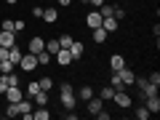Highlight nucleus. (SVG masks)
Segmentation results:
<instances>
[{
    "mask_svg": "<svg viewBox=\"0 0 160 120\" xmlns=\"http://www.w3.org/2000/svg\"><path fill=\"white\" fill-rule=\"evenodd\" d=\"M19 69H22V72H35V69H38V56H35V53H22V59H19V64H16Z\"/></svg>",
    "mask_w": 160,
    "mask_h": 120,
    "instance_id": "obj_1",
    "label": "nucleus"
},
{
    "mask_svg": "<svg viewBox=\"0 0 160 120\" xmlns=\"http://www.w3.org/2000/svg\"><path fill=\"white\" fill-rule=\"evenodd\" d=\"M59 99H62V104L67 109H75V104H78V96H75V91H72L69 83H64V86H62V96H59Z\"/></svg>",
    "mask_w": 160,
    "mask_h": 120,
    "instance_id": "obj_2",
    "label": "nucleus"
},
{
    "mask_svg": "<svg viewBox=\"0 0 160 120\" xmlns=\"http://www.w3.org/2000/svg\"><path fill=\"white\" fill-rule=\"evenodd\" d=\"M112 102L118 104V107H123V109H128L133 104V99H131V93H126V88H120V91H115V96H112Z\"/></svg>",
    "mask_w": 160,
    "mask_h": 120,
    "instance_id": "obj_3",
    "label": "nucleus"
},
{
    "mask_svg": "<svg viewBox=\"0 0 160 120\" xmlns=\"http://www.w3.org/2000/svg\"><path fill=\"white\" fill-rule=\"evenodd\" d=\"M53 59H56V64H59V67H69V64L75 62V59H72V53H69V48H59V51L53 53Z\"/></svg>",
    "mask_w": 160,
    "mask_h": 120,
    "instance_id": "obj_4",
    "label": "nucleus"
},
{
    "mask_svg": "<svg viewBox=\"0 0 160 120\" xmlns=\"http://www.w3.org/2000/svg\"><path fill=\"white\" fill-rule=\"evenodd\" d=\"M133 83L142 88V96H155V93H158V86H152V83H149V80H144V78H136Z\"/></svg>",
    "mask_w": 160,
    "mask_h": 120,
    "instance_id": "obj_5",
    "label": "nucleus"
},
{
    "mask_svg": "<svg viewBox=\"0 0 160 120\" xmlns=\"http://www.w3.org/2000/svg\"><path fill=\"white\" fill-rule=\"evenodd\" d=\"M40 19H43L46 24H56L59 22V8L48 3V8H43V16H40Z\"/></svg>",
    "mask_w": 160,
    "mask_h": 120,
    "instance_id": "obj_6",
    "label": "nucleus"
},
{
    "mask_svg": "<svg viewBox=\"0 0 160 120\" xmlns=\"http://www.w3.org/2000/svg\"><path fill=\"white\" fill-rule=\"evenodd\" d=\"M16 107H19V115H22L24 120H32V109H35V104L29 102V99H22V102H16Z\"/></svg>",
    "mask_w": 160,
    "mask_h": 120,
    "instance_id": "obj_7",
    "label": "nucleus"
},
{
    "mask_svg": "<svg viewBox=\"0 0 160 120\" xmlns=\"http://www.w3.org/2000/svg\"><path fill=\"white\" fill-rule=\"evenodd\" d=\"M43 48H46V40L40 38V35H35V38H29V43H27V51H29V53H35V56H38V53L43 51Z\"/></svg>",
    "mask_w": 160,
    "mask_h": 120,
    "instance_id": "obj_8",
    "label": "nucleus"
},
{
    "mask_svg": "<svg viewBox=\"0 0 160 120\" xmlns=\"http://www.w3.org/2000/svg\"><path fill=\"white\" fill-rule=\"evenodd\" d=\"M86 24H88V29L102 27V13H99L96 8H91V11H88V16H86Z\"/></svg>",
    "mask_w": 160,
    "mask_h": 120,
    "instance_id": "obj_9",
    "label": "nucleus"
},
{
    "mask_svg": "<svg viewBox=\"0 0 160 120\" xmlns=\"http://www.w3.org/2000/svg\"><path fill=\"white\" fill-rule=\"evenodd\" d=\"M13 43H16V32H11V29H0V46L11 48Z\"/></svg>",
    "mask_w": 160,
    "mask_h": 120,
    "instance_id": "obj_10",
    "label": "nucleus"
},
{
    "mask_svg": "<svg viewBox=\"0 0 160 120\" xmlns=\"http://www.w3.org/2000/svg\"><path fill=\"white\" fill-rule=\"evenodd\" d=\"M3 96H6L8 102H22V99H24V91H22L19 86H8V91L3 93Z\"/></svg>",
    "mask_w": 160,
    "mask_h": 120,
    "instance_id": "obj_11",
    "label": "nucleus"
},
{
    "mask_svg": "<svg viewBox=\"0 0 160 120\" xmlns=\"http://www.w3.org/2000/svg\"><path fill=\"white\" fill-rule=\"evenodd\" d=\"M69 53H72V59L78 62V59H83V53H86V46H83L80 40H72V46H69Z\"/></svg>",
    "mask_w": 160,
    "mask_h": 120,
    "instance_id": "obj_12",
    "label": "nucleus"
},
{
    "mask_svg": "<svg viewBox=\"0 0 160 120\" xmlns=\"http://www.w3.org/2000/svg\"><path fill=\"white\" fill-rule=\"evenodd\" d=\"M123 67H126V59L120 56V53H112V56H109V69L118 72V69H123Z\"/></svg>",
    "mask_w": 160,
    "mask_h": 120,
    "instance_id": "obj_13",
    "label": "nucleus"
},
{
    "mask_svg": "<svg viewBox=\"0 0 160 120\" xmlns=\"http://www.w3.org/2000/svg\"><path fill=\"white\" fill-rule=\"evenodd\" d=\"M144 99H147V104H144V107H147L149 109V115H158L160 112V99H158V93H155V96H144Z\"/></svg>",
    "mask_w": 160,
    "mask_h": 120,
    "instance_id": "obj_14",
    "label": "nucleus"
},
{
    "mask_svg": "<svg viewBox=\"0 0 160 120\" xmlns=\"http://www.w3.org/2000/svg\"><path fill=\"white\" fill-rule=\"evenodd\" d=\"M86 104H88V112H91V115H96L99 109L104 107V99H99V96H91V99H88Z\"/></svg>",
    "mask_w": 160,
    "mask_h": 120,
    "instance_id": "obj_15",
    "label": "nucleus"
},
{
    "mask_svg": "<svg viewBox=\"0 0 160 120\" xmlns=\"http://www.w3.org/2000/svg\"><path fill=\"white\" fill-rule=\"evenodd\" d=\"M118 75H120V80H123V86H133V80H136V75L131 72V69H118Z\"/></svg>",
    "mask_w": 160,
    "mask_h": 120,
    "instance_id": "obj_16",
    "label": "nucleus"
},
{
    "mask_svg": "<svg viewBox=\"0 0 160 120\" xmlns=\"http://www.w3.org/2000/svg\"><path fill=\"white\" fill-rule=\"evenodd\" d=\"M91 35H93V43H99V46H102V43H104V40H107V29H104V27H96V29H91Z\"/></svg>",
    "mask_w": 160,
    "mask_h": 120,
    "instance_id": "obj_17",
    "label": "nucleus"
},
{
    "mask_svg": "<svg viewBox=\"0 0 160 120\" xmlns=\"http://www.w3.org/2000/svg\"><path fill=\"white\" fill-rule=\"evenodd\" d=\"M19 59H22V48L13 43V46L8 48V62H11V64H19Z\"/></svg>",
    "mask_w": 160,
    "mask_h": 120,
    "instance_id": "obj_18",
    "label": "nucleus"
},
{
    "mask_svg": "<svg viewBox=\"0 0 160 120\" xmlns=\"http://www.w3.org/2000/svg\"><path fill=\"white\" fill-rule=\"evenodd\" d=\"M32 104H35V107H46V104H48V91H38L32 96Z\"/></svg>",
    "mask_w": 160,
    "mask_h": 120,
    "instance_id": "obj_19",
    "label": "nucleus"
},
{
    "mask_svg": "<svg viewBox=\"0 0 160 120\" xmlns=\"http://www.w3.org/2000/svg\"><path fill=\"white\" fill-rule=\"evenodd\" d=\"M75 96H78V99H83V102H88L91 96H96V91H93L91 86H83V88H80L78 93H75Z\"/></svg>",
    "mask_w": 160,
    "mask_h": 120,
    "instance_id": "obj_20",
    "label": "nucleus"
},
{
    "mask_svg": "<svg viewBox=\"0 0 160 120\" xmlns=\"http://www.w3.org/2000/svg\"><path fill=\"white\" fill-rule=\"evenodd\" d=\"M102 27L107 29V32H115V29H118V19H115V16H104L102 19Z\"/></svg>",
    "mask_w": 160,
    "mask_h": 120,
    "instance_id": "obj_21",
    "label": "nucleus"
},
{
    "mask_svg": "<svg viewBox=\"0 0 160 120\" xmlns=\"http://www.w3.org/2000/svg\"><path fill=\"white\" fill-rule=\"evenodd\" d=\"M32 118H35V120H48V118H51V112H48V104H46V107L32 109Z\"/></svg>",
    "mask_w": 160,
    "mask_h": 120,
    "instance_id": "obj_22",
    "label": "nucleus"
},
{
    "mask_svg": "<svg viewBox=\"0 0 160 120\" xmlns=\"http://www.w3.org/2000/svg\"><path fill=\"white\" fill-rule=\"evenodd\" d=\"M51 59H53V56L46 51V48H43V51L38 53V67H46V64H51Z\"/></svg>",
    "mask_w": 160,
    "mask_h": 120,
    "instance_id": "obj_23",
    "label": "nucleus"
},
{
    "mask_svg": "<svg viewBox=\"0 0 160 120\" xmlns=\"http://www.w3.org/2000/svg\"><path fill=\"white\" fill-rule=\"evenodd\" d=\"M16 69V64H11L8 59H0V75H8V72H13Z\"/></svg>",
    "mask_w": 160,
    "mask_h": 120,
    "instance_id": "obj_24",
    "label": "nucleus"
},
{
    "mask_svg": "<svg viewBox=\"0 0 160 120\" xmlns=\"http://www.w3.org/2000/svg\"><path fill=\"white\" fill-rule=\"evenodd\" d=\"M16 115H19L16 102H8V107H6V112H3V118H16Z\"/></svg>",
    "mask_w": 160,
    "mask_h": 120,
    "instance_id": "obj_25",
    "label": "nucleus"
},
{
    "mask_svg": "<svg viewBox=\"0 0 160 120\" xmlns=\"http://www.w3.org/2000/svg\"><path fill=\"white\" fill-rule=\"evenodd\" d=\"M6 80H8V86H22V75L19 72H8Z\"/></svg>",
    "mask_w": 160,
    "mask_h": 120,
    "instance_id": "obj_26",
    "label": "nucleus"
},
{
    "mask_svg": "<svg viewBox=\"0 0 160 120\" xmlns=\"http://www.w3.org/2000/svg\"><path fill=\"white\" fill-rule=\"evenodd\" d=\"M109 86H112L115 91H120V88H126V86H123V80H120V75H118V72H112V78H109Z\"/></svg>",
    "mask_w": 160,
    "mask_h": 120,
    "instance_id": "obj_27",
    "label": "nucleus"
},
{
    "mask_svg": "<svg viewBox=\"0 0 160 120\" xmlns=\"http://www.w3.org/2000/svg\"><path fill=\"white\" fill-rule=\"evenodd\" d=\"M38 91H40V83H38V80H32V83L27 86V91H24V93H27V99H32Z\"/></svg>",
    "mask_w": 160,
    "mask_h": 120,
    "instance_id": "obj_28",
    "label": "nucleus"
},
{
    "mask_svg": "<svg viewBox=\"0 0 160 120\" xmlns=\"http://www.w3.org/2000/svg\"><path fill=\"white\" fill-rule=\"evenodd\" d=\"M112 96H115V88H112V86H107V88H102V91H99V99H104V102H109Z\"/></svg>",
    "mask_w": 160,
    "mask_h": 120,
    "instance_id": "obj_29",
    "label": "nucleus"
},
{
    "mask_svg": "<svg viewBox=\"0 0 160 120\" xmlns=\"http://www.w3.org/2000/svg\"><path fill=\"white\" fill-rule=\"evenodd\" d=\"M38 83H40V91H51V88H53V80L48 78V75H46V78H40Z\"/></svg>",
    "mask_w": 160,
    "mask_h": 120,
    "instance_id": "obj_30",
    "label": "nucleus"
},
{
    "mask_svg": "<svg viewBox=\"0 0 160 120\" xmlns=\"http://www.w3.org/2000/svg\"><path fill=\"white\" fill-rule=\"evenodd\" d=\"M56 40H59V46H62V48H69V46H72V40H75V38H72V35H59Z\"/></svg>",
    "mask_w": 160,
    "mask_h": 120,
    "instance_id": "obj_31",
    "label": "nucleus"
},
{
    "mask_svg": "<svg viewBox=\"0 0 160 120\" xmlns=\"http://www.w3.org/2000/svg\"><path fill=\"white\" fill-rule=\"evenodd\" d=\"M59 48H62V46H59V40H48V43H46V51L51 53V56H53V53L59 51Z\"/></svg>",
    "mask_w": 160,
    "mask_h": 120,
    "instance_id": "obj_32",
    "label": "nucleus"
},
{
    "mask_svg": "<svg viewBox=\"0 0 160 120\" xmlns=\"http://www.w3.org/2000/svg\"><path fill=\"white\" fill-rule=\"evenodd\" d=\"M133 115H136V120H147L149 118V109L147 107H136V112H133Z\"/></svg>",
    "mask_w": 160,
    "mask_h": 120,
    "instance_id": "obj_33",
    "label": "nucleus"
},
{
    "mask_svg": "<svg viewBox=\"0 0 160 120\" xmlns=\"http://www.w3.org/2000/svg\"><path fill=\"white\" fill-rule=\"evenodd\" d=\"M112 16L118 19V22H120V19H126V8H120V6H115V11H112Z\"/></svg>",
    "mask_w": 160,
    "mask_h": 120,
    "instance_id": "obj_34",
    "label": "nucleus"
},
{
    "mask_svg": "<svg viewBox=\"0 0 160 120\" xmlns=\"http://www.w3.org/2000/svg\"><path fill=\"white\" fill-rule=\"evenodd\" d=\"M149 83H152V86H160V72H158V69H155V72H149Z\"/></svg>",
    "mask_w": 160,
    "mask_h": 120,
    "instance_id": "obj_35",
    "label": "nucleus"
},
{
    "mask_svg": "<svg viewBox=\"0 0 160 120\" xmlns=\"http://www.w3.org/2000/svg\"><path fill=\"white\" fill-rule=\"evenodd\" d=\"M22 29H27V24H24L22 19H16V22H13V32H22Z\"/></svg>",
    "mask_w": 160,
    "mask_h": 120,
    "instance_id": "obj_36",
    "label": "nucleus"
},
{
    "mask_svg": "<svg viewBox=\"0 0 160 120\" xmlns=\"http://www.w3.org/2000/svg\"><path fill=\"white\" fill-rule=\"evenodd\" d=\"M6 91H8V80H6V75H3V78H0V96H3Z\"/></svg>",
    "mask_w": 160,
    "mask_h": 120,
    "instance_id": "obj_37",
    "label": "nucleus"
},
{
    "mask_svg": "<svg viewBox=\"0 0 160 120\" xmlns=\"http://www.w3.org/2000/svg\"><path fill=\"white\" fill-rule=\"evenodd\" d=\"M32 16H35V19L43 16V6H35V8H32Z\"/></svg>",
    "mask_w": 160,
    "mask_h": 120,
    "instance_id": "obj_38",
    "label": "nucleus"
},
{
    "mask_svg": "<svg viewBox=\"0 0 160 120\" xmlns=\"http://www.w3.org/2000/svg\"><path fill=\"white\" fill-rule=\"evenodd\" d=\"M0 29H11V32H13V22H11V19H6V22H3V27H0Z\"/></svg>",
    "mask_w": 160,
    "mask_h": 120,
    "instance_id": "obj_39",
    "label": "nucleus"
},
{
    "mask_svg": "<svg viewBox=\"0 0 160 120\" xmlns=\"http://www.w3.org/2000/svg\"><path fill=\"white\" fill-rule=\"evenodd\" d=\"M96 118H99V120H109V112H104V109H99V112H96Z\"/></svg>",
    "mask_w": 160,
    "mask_h": 120,
    "instance_id": "obj_40",
    "label": "nucleus"
},
{
    "mask_svg": "<svg viewBox=\"0 0 160 120\" xmlns=\"http://www.w3.org/2000/svg\"><path fill=\"white\" fill-rule=\"evenodd\" d=\"M86 3H88V6H91V8H99V6H102V3H104V0H86Z\"/></svg>",
    "mask_w": 160,
    "mask_h": 120,
    "instance_id": "obj_41",
    "label": "nucleus"
},
{
    "mask_svg": "<svg viewBox=\"0 0 160 120\" xmlns=\"http://www.w3.org/2000/svg\"><path fill=\"white\" fill-rule=\"evenodd\" d=\"M56 6H64V8H69V6H72V0H56Z\"/></svg>",
    "mask_w": 160,
    "mask_h": 120,
    "instance_id": "obj_42",
    "label": "nucleus"
},
{
    "mask_svg": "<svg viewBox=\"0 0 160 120\" xmlns=\"http://www.w3.org/2000/svg\"><path fill=\"white\" fill-rule=\"evenodd\" d=\"M6 3H8V6H16V3H19V0H6Z\"/></svg>",
    "mask_w": 160,
    "mask_h": 120,
    "instance_id": "obj_43",
    "label": "nucleus"
},
{
    "mask_svg": "<svg viewBox=\"0 0 160 120\" xmlns=\"http://www.w3.org/2000/svg\"><path fill=\"white\" fill-rule=\"evenodd\" d=\"M48 3H56V0H48Z\"/></svg>",
    "mask_w": 160,
    "mask_h": 120,
    "instance_id": "obj_44",
    "label": "nucleus"
},
{
    "mask_svg": "<svg viewBox=\"0 0 160 120\" xmlns=\"http://www.w3.org/2000/svg\"><path fill=\"white\" fill-rule=\"evenodd\" d=\"M0 118H3V112H0Z\"/></svg>",
    "mask_w": 160,
    "mask_h": 120,
    "instance_id": "obj_45",
    "label": "nucleus"
}]
</instances>
